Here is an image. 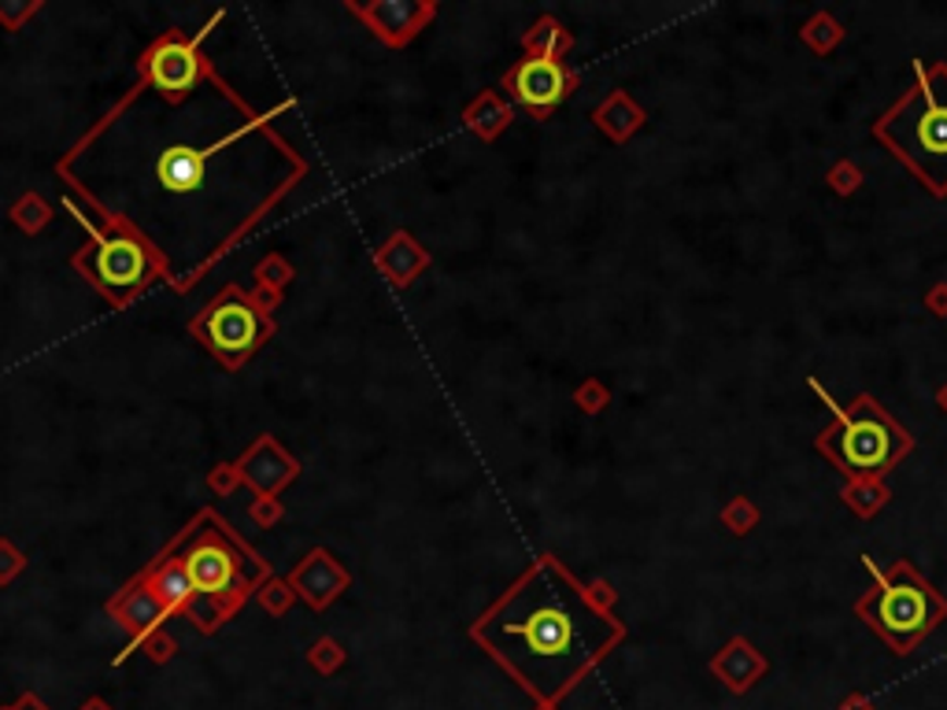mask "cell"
I'll return each instance as SVG.
<instances>
[{"label": "cell", "instance_id": "cell-1", "mask_svg": "<svg viewBox=\"0 0 947 710\" xmlns=\"http://www.w3.org/2000/svg\"><path fill=\"white\" fill-rule=\"evenodd\" d=\"M229 86L208 75L167 100L137 78L134 94L60 160L97 215L149 245L186 292L308 174V160Z\"/></svg>", "mask_w": 947, "mask_h": 710}, {"label": "cell", "instance_id": "cell-2", "mask_svg": "<svg viewBox=\"0 0 947 710\" xmlns=\"http://www.w3.org/2000/svg\"><path fill=\"white\" fill-rule=\"evenodd\" d=\"M471 636L540 703H556L622 640V625L545 556L477 618Z\"/></svg>", "mask_w": 947, "mask_h": 710}, {"label": "cell", "instance_id": "cell-3", "mask_svg": "<svg viewBox=\"0 0 947 710\" xmlns=\"http://www.w3.org/2000/svg\"><path fill=\"white\" fill-rule=\"evenodd\" d=\"M914 89L885 112L873 134L933 192H947V67L914 60Z\"/></svg>", "mask_w": 947, "mask_h": 710}, {"label": "cell", "instance_id": "cell-4", "mask_svg": "<svg viewBox=\"0 0 947 710\" xmlns=\"http://www.w3.org/2000/svg\"><path fill=\"white\" fill-rule=\"evenodd\" d=\"M167 556L182 562L192 593H197L200 603H211L215 618L234 611L256 588V581L263 577V562L256 556L248 559V551L211 514H200ZM197 622L204 625V607H200Z\"/></svg>", "mask_w": 947, "mask_h": 710}, {"label": "cell", "instance_id": "cell-5", "mask_svg": "<svg viewBox=\"0 0 947 710\" xmlns=\"http://www.w3.org/2000/svg\"><path fill=\"white\" fill-rule=\"evenodd\" d=\"M867 562H870L873 585L867 588V596L855 603V611L867 618L870 630L896 655L914 651L947 618V599L936 593L907 559H899L888 574L873 559Z\"/></svg>", "mask_w": 947, "mask_h": 710}, {"label": "cell", "instance_id": "cell-6", "mask_svg": "<svg viewBox=\"0 0 947 710\" xmlns=\"http://www.w3.org/2000/svg\"><path fill=\"white\" fill-rule=\"evenodd\" d=\"M818 393L822 385L811 382ZM822 400L830 403L836 422L818 437V451L830 456L844 474L851 477H870L885 474L910 451V433L892 419L888 411H881L870 396H859L851 408H836V400L822 393Z\"/></svg>", "mask_w": 947, "mask_h": 710}, {"label": "cell", "instance_id": "cell-7", "mask_svg": "<svg viewBox=\"0 0 947 710\" xmlns=\"http://www.w3.org/2000/svg\"><path fill=\"white\" fill-rule=\"evenodd\" d=\"M67 208H71V215H78V223L86 226V234H89V245L75 256L78 271L86 274V278L94 282L112 303H126L134 292H141L145 282L160 271V263H155V256L149 252V245H145L141 237H134L130 229L112 226V223H104V229H97L75 204H71V200H67Z\"/></svg>", "mask_w": 947, "mask_h": 710}, {"label": "cell", "instance_id": "cell-8", "mask_svg": "<svg viewBox=\"0 0 947 710\" xmlns=\"http://www.w3.org/2000/svg\"><path fill=\"white\" fill-rule=\"evenodd\" d=\"M266 329L271 326H266L263 311L256 308L237 285H229L223 297L192 322V334L204 337L211 352L226 359V363H241L245 356H252L256 348L263 345Z\"/></svg>", "mask_w": 947, "mask_h": 710}, {"label": "cell", "instance_id": "cell-9", "mask_svg": "<svg viewBox=\"0 0 947 710\" xmlns=\"http://www.w3.org/2000/svg\"><path fill=\"white\" fill-rule=\"evenodd\" d=\"M208 75H211V67H208V60L200 57V45L189 41L186 34H178V30L155 41L152 49L145 52L141 71H137V78L149 82L155 94L167 97V100L189 97Z\"/></svg>", "mask_w": 947, "mask_h": 710}, {"label": "cell", "instance_id": "cell-10", "mask_svg": "<svg viewBox=\"0 0 947 710\" xmlns=\"http://www.w3.org/2000/svg\"><path fill=\"white\" fill-rule=\"evenodd\" d=\"M508 89L529 112H551L570 94V75L556 57H529L508 75Z\"/></svg>", "mask_w": 947, "mask_h": 710}, {"label": "cell", "instance_id": "cell-11", "mask_svg": "<svg viewBox=\"0 0 947 710\" xmlns=\"http://www.w3.org/2000/svg\"><path fill=\"white\" fill-rule=\"evenodd\" d=\"M8 710H45V707H38V703H34V699H23L20 707H8Z\"/></svg>", "mask_w": 947, "mask_h": 710}]
</instances>
